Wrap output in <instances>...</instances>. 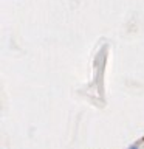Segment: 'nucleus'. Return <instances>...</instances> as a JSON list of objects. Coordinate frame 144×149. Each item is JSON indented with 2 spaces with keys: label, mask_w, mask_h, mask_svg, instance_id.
Wrapping results in <instances>:
<instances>
[{
  "label": "nucleus",
  "mask_w": 144,
  "mask_h": 149,
  "mask_svg": "<svg viewBox=\"0 0 144 149\" xmlns=\"http://www.w3.org/2000/svg\"><path fill=\"white\" fill-rule=\"evenodd\" d=\"M129 149H138V146H132V148H129Z\"/></svg>",
  "instance_id": "1"
}]
</instances>
